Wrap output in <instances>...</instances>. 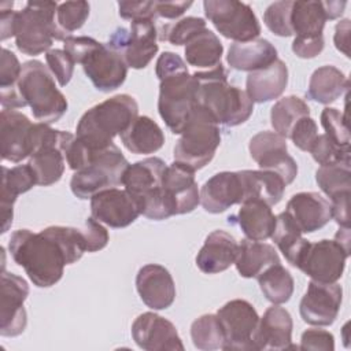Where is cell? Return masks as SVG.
I'll return each instance as SVG.
<instances>
[{"mask_svg": "<svg viewBox=\"0 0 351 351\" xmlns=\"http://www.w3.org/2000/svg\"><path fill=\"white\" fill-rule=\"evenodd\" d=\"M14 262L23 267L38 288H49L60 281L64 266L75 263L85 251L81 229L52 225L34 233L15 230L8 241Z\"/></svg>", "mask_w": 351, "mask_h": 351, "instance_id": "obj_1", "label": "cell"}, {"mask_svg": "<svg viewBox=\"0 0 351 351\" xmlns=\"http://www.w3.org/2000/svg\"><path fill=\"white\" fill-rule=\"evenodd\" d=\"M196 80V103L215 119L218 125L233 128L248 121L254 101L245 90L228 82L223 64L193 73Z\"/></svg>", "mask_w": 351, "mask_h": 351, "instance_id": "obj_2", "label": "cell"}, {"mask_svg": "<svg viewBox=\"0 0 351 351\" xmlns=\"http://www.w3.org/2000/svg\"><path fill=\"white\" fill-rule=\"evenodd\" d=\"M138 117V104L128 93L115 95L89 108L80 118L75 137L86 147L101 149L112 144Z\"/></svg>", "mask_w": 351, "mask_h": 351, "instance_id": "obj_3", "label": "cell"}, {"mask_svg": "<svg viewBox=\"0 0 351 351\" xmlns=\"http://www.w3.org/2000/svg\"><path fill=\"white\" fill-rule=\"evenodd\" d=\"M18 90L38 122L51 125L58 122L67 111V100L58 89L53 74L40 60L33 59L22 64Z\"/></svg>", "mask_w": 351, "mask_h": 351, "instance_id": "obj_4", "label": "cell"}, {"mask_svg": "<svg viewBox=\"0 0 351 351\" xmlns=\"http://www.w3.org/2000/svg\"><path fill=\"white\" fill-rule=\"evenodd\" d=\"M58 3L27 1L15 14L14 37L16 48L25 55L48 52L53 41H64L69 36L56 23Z\"/></svg>", "mask_w": 351, "mask_h": 351, "instance_id": "obj_5", "label": "cell"}, {"mask_svg": "<svg viewBox=\"0 0 351 351\" xmlns=\"http://www.w3.org/2000/svg\"><path fill=\"white\" fill-rule=\"evenodd\" d=\"M219 144V125L208 111L196 106L174 145V162L200 170L213 160Z\"/></svg>", "mask_w": 351, "mask_h": 351, "instance_id": "obj_6", "label": "cell"}, {"mask_svg": "<svg viewBox=\"0 0 351 351\" xmlns=\"http://www.w3.org/2000/svg\"><path fill=\"white\" fill-rule=\"evenodd\" d=\"M128 166L129 162L114 143L101 149L89 148L85 166L74 171L70 180L71 192L84 200L90 199L100 191L117 188L122 185V177Z\"/></svg>", "mask_w": 351, "mask_h": 351, "instance_id": "obj_7", "label": "cell"}, {"mask_svg": "<svg viewBox=\"0 0 351 351\" xmlns=\"http://www.w3.org/2000/svg\"><path fill=\"white\" fill-rule=\"evenodd\" d=\"M166 163L156 156L129 165L122 177L125 189L138 202L141 214L154 221L170 217L162 193Z\"/></svg>", "mask_w": 351, "mask_h": 351, "instance_id": "obj_8", "label": "cell"}, {"mask_svg": "<svg viewBox=\"0 0 351 351\" xmlns=\"http://www.w3.org/2000/svg\"><path fill=\"white\" fill-rule=\"evenodd\" d=\"M348 256L350 228H340L333 240L307 241L293 267H298L314 281L336 282L343 276Z\"/></svg>", "mask_w": 351, "mask_h": 351, "instance_id": "obj_9", "label": "cell"}, {"mask_svg": "<svg viewBox=\"0 0 351 351\" xmlns=\"http://www.w3.org/2000/svg\"><path fill=\"white\" fill-rule=\"evenodd\" d=\"M196 86V80L188 70L160 80L158 111L174 134H181L189 115L197 106Z\"/></svg>", "mask_w": 351, "mask_h": 351, "instance_id": "obj_10", "label": "cell"}, {"mask_svg": "<svg viewBox=\"0 0 351 351\" xmlns=\"http://www.w3.org/2000/svg\"><path fill=\"white\" fill-rule=\"evenodd\" d=\"M74 134L64 130H55L49 125L38 122L37 145L29 158L37 185L49 186L58 182L64 173L66 151Z\"/></svg>", "mask_w": 351, "mask_h": 351, "instance_id": "obj_11", "label": "cell"}, {"mask_svg": "<svg viewBox=\"0 0 351 351\" xmlns=\"http://www.w3.org/2000/svg\"><path fill=\"white\" fill-rule=\"evenodd\" d=\"M204 15L214 27L234 43H247L258 38L261 23L250 4L237 0H206Z\"/></svg>", "mask_w": 351, "mask_h": 351, "instance_id": "obj_12", "label": "cell"}, {"mask_svg": "<svg viewBox=\"0 0 351 351\" xmlns=\"http://www.w3.org/2000/svg\"><path fill=\"white\" fill-rule=\"evenodd\" d=\"M158 29L154 19H137L130 22V27H117L110 38L108 45L118 51L128 67L140 70L145 69L156 55L159 45Z\"/></svg>", "mask_w": 351, "mask_h": 351, "instance_id": "obj_13", "label": "cell"}, {"mask_svg": "<svg viewBox=\"0 0 351 351\" xmlns=\"http://www.w3.org/2000/svg\"><path fill=\"white\" fill-rule=\"evenodd\" d=\"M217 315L225 335L222 350L255 351L254 335L259 322V315L248 300H229L217 311Z\"/></svg>", "mask_w": 351, "mask_h": 351, "instance_id": "obj_14", "label": "cell"}, {"mask_svg": "<svg viewBox=\"0 0 351 351\" xmlns=\"http://www.w3.org/2000/svg\"><path fill=\"white\" fill-rule=\"evenodd\" d=\"M37 141V122L33 123L18 110L3 108L0 114L1 159L19 163L34 151Z\"/></svg>", "mask_w": 351, "mask_h": 351, "instance_id": "obj_15", "label": "cell"}, {"mask_svg": "<svg viewBox=\"0 0 351 351\" xmlns=\"http://www.w3.org/2000/svg\"><path fill=\"white\" fill-rule=\"evenodd\" d=\"M85 75L100 92L118 89L128 77L123 56L107 43H99L81 62Z\"/></svg>", "mask_w": 351, "mask_h": 351, "instance_id": "obj_16", "label": "cell"}, {"mask_svg": "<svg viewBox=\"0 0 351 351\" xmlns=\"http://www.w3.org/2000/svg\"><path fill=\"white\" fill-rule=\"evenodd\" d=\"M162 193L170 217L192 213L200 204L195 171L178 162L166 166L162 178Z\"/></svg>", "mask_w": 351, "mask_h": 351, "instance_id": "obj_17", "label": "cell"}, {"mask_svg": "<svg viewBox=\"0 0 351 351\" xmlns=\"http://www.w3.org/2000/svg\"><path fill=\"white\" fill-rule=\"evenodd\" d=\"M341 300V285L311 280L299 304L300 317L308 325L329 326L337 318Z\"/></svg>", "mask_w": 351, "mask_h": 351, "instance_id": "obj_18", "label": "cell"}, {"mask_svg": "<svg viewBox=\"0 0 351 351\" xmlns=\"http://www.w3.org/2000/svg\"><path fill=\"white\" fill-rule=\"evenodd\" d=\"M200 204L210 214H219L247 200L245 171H221L208 178L199 191Z\"/></svg>", "mask_w": 351, "mask_h": 351, "instance_id": "obj_19", "label": "cell"}, {"mask_svg": "<svg viewBox=\"0 0 351 351\" xmlns=\"http://www.w3.org/2000/svg\"><path fill=\"white\" fill-rule=\"evenodd\" d=\"M29 295V285L25 278L1 271V308H0V335L15 337L23 333L27 325V314L23 306Z\"/></svg>", "mask_w": 351, "mask_h": 351, "instance_id": "obj_20", "label": "cell"}, {"mask_svg": "<svg viewBox=\"0 0 351 351\" xmlns=\"http://www.w3.org/2000/svg\"><path fill=\"white\" fill-rule=\"evenodd\" d=\"M92 217L110 228H126L141 214L138 202L126 191L108 188L90 197Z\"/></svg>", "mask_w": 351, "mask_h": 351, "instance_id": "obj_21", "label": "cell"}, {"mask_svg": "<svg viewBox=\"0 0 351 351\" xmlns=\"http://www.w3.org/2000/svg\"><path fill=\"white\" fill-rule=\"evenodd\" d=\"M134 343L145 351H176L184 350L182 340L169 319L147 311L140 314L132 324Z\"/></svg>", "mask_w": 351, "mask_h": 351, "instance_id": "obj_22", "label": "cell"}, {"mask_svg": "<svg viewBox=\"0 0 351 351\" xmlns=\"http://www.w3.org/2000/svg\"><path fill=\"white\" fill-rule=\"evenodd\" d=\"M136 289L143 303L152 310L169 308L176 299V284L170 271L158 263L140 267L136 276Z\"/></svg>", "mask_w": 351, "mask_h": 351, "instance_id": "obj_23", "label": "cell"}, {"mask_svg": "<svg viewBox=\"0 0 351 351\" xmlns=\"http://www.w3.org/2000/svg\"><path fill=\"white\" fill-rule=\"evenodd\" d=\"M293 322L288 310L280 304L270 306L262 317L254 335L255 351L299 348L292 344Z\"/></svg>", "mask_w": 351, "mask_h": 351, "instance_id": "obj_24", "label": "cell"}, {"mask_svg": "<svg viewBox=\"0 0 351 351\" xmlns=\"http://www.w3.org/2000/svg\"><path fill=\"white\" fill-rule=\"evenodd\" d=\"M285 213L302 233H313L332 219L330 202L317 192L295 193L288 200Z\"/></svg>", "mask_w": 351, "mask_h": 351, "instance_id": "obj_25", "label": "cell"}, {"mask_svg": "<svg viewBox=\"0 0 351 351\" xmlns=\"http://www.w3.org/2000/svg\"><path fill=\"white\" fill-rule=\"evenodd\" d=\"M240 243L226 230H213L196 255V266L204 274H217L229 269L239 254Z\"/></svg>", "mask_w": 351, "mask_h": 351, "instance_id": "obj_26", "label": "cell"}, {"mask_svg": "<svg viewBox=\"0 0 351 351\" xmlns=\"http://www.w3.org/2000/svg\"><path fill=\"white\" fill-rule=\"evenodd\" d=\"M271 206L261 199H252L241 203L236 215L228 218L229 223H236L243 230L245 239L265 241L271 237L276 226V215Z\"/></svg>", "mask_w": 351, "mask_h": 351, "instance_id": "obj_27", "label": "cell"}, {"mask_svg": "<svg viewBox=\"0 0 351 351\" xmlns=\"http://www.w3.org/2000/svg\"><path fill=\"white\" fill-rule=\"evenodd\" d=\"M1 233H5L14 218V203L21 193L30 191L37 185V180L30 165H16L14 167H1Z\"/></svg>", "mask_w": 351, "mask_h": 351, "instance_id": "obj_28", "label": "cell"}, {"mask_svg": "<svg viewBox=\"0 0 351 351\" xmlns=\"http://www.w3.org/2000/svg\"><path fill=\"white\" fill-rule=\"evenodd\" d=\"M288 85V67L277 59L270 66L248 73L245 92L254 103H266L278 99Z\"/></svg>", "mask_w": 351, "mask_h": 351, "instance_id": "obj_29", "label": "cell"}, {"mask_svg": "<svg viewBox=\"0 0 351 351\" xmlns=\"http://www.w3.org/2000/svg\"><path fill=\"white\" fill-rule=\"evenodd\" d=\"M278 59L276 47L266 38H255L247 43H233L229 47L226 62L239 71H255L265 69Z\"/></svg>", "mask_w": 351, "mask_h": 351, "instance_id": "obj_30", "label": "cell"}, {"mask_svg": "<svg viewBox=\"0 0 351 351\" xmlns=\"http://www.w3.org/2000/svg\"><path fill=\"white\" fill-rule=\"evenodd\" d=\"M119 137L125 148L136 155L154 154L165 144L163 130L147 115L137 117Z\"/></svg>", "mask_w": 351, "mask_h": 351, "instance_id": "obj_31", "label": "cell"}, {"mask_svg": "<svg viewBox=\"0 0 351 351\" xmlns=\"http://www.w3.org/2000/svg\"><path fill=\"white\" fill-rule=\"evenodd\" d=\"M348 88L350 81L343 71L332 64H325L311 74L306 96L313 101L330 104L347 92Z\"/></svg>", "mask_w": 351, "mask_h": 351, "instance_id": "obj_32", "label": "cell"}, {"mask_svg": "<svg viewBox=\"0 0 351 351\" xmlns=\"http://www.w3.org/2000/svg\"><path fill=\"white\" fill-rule=\"evenodd\" d=\"M278 262L280 256L271 244L243 239L234 265L241 277L256 278L266 267Z\"/></svg>", "mask_w": 351, "mask_h": 351, "instance_id": "obj_33", "label": "cell"}, {"mask_svg": "<svg viewBox=\"0 0 351 351\" xmlns=\"http://www.w3.org/2000/svg\"><path fill=\"white\" fill-rule=\"evenodd\" d=\"M328 14L324 1H293L291 10V26L295 38L324 37L322 32Z\"/></svg>", "mask_w": 351, "mask_h": 351, "instance_id": "obj_34", "label": "cell"}, {"mask_svg": "<svg viewBox=\"0 0 351 351\" xmlns=\"http://www.w3.org/2000/svg\"><path fill=\"white\" fill-rule=\"evenodd\" d=\"M184 53L189 66L210 70L222 63L223 45L217 34L206 27L185 44Z\"/></svg>", "mask_w": 351, "mask_h": 351, "instance_id": "obj_35", "label": "cell"}, {"mask_svg": "<svg viewBox=\"0 0 351 351\" xmlns=\"http://www.w3.org/2000/svg\"><path fill=\"white\" fill-rule=\"evenodd\" d=\"M21 71L22 64L15 53L7 48H3L0 60V103L3 108L15 110L26 107L18 90Z\"/></svg>", "mask_w": 351, "mask_h": 351, "instance_id": "obj_36", "label": "cell"}, {"mask_svg": "<svg viewBox=\"0 0 351 351\" xmlns=\"http://www.w3.org/2000/svg\"><path fill=\"white\" fill-rule=\"evenodd\" d=\"M256 280L263 296L273 304L287 303L293 293V278L281 262L266 267Z\"/></svg>", "mask_w": 351, "mask_h": 351, "instance_id": "obj_37", "label": "cell"}, {"mask_svg": "<svg viewBox=\"0 0 351 351\" xmlns=\"http://www.w3.org/2000/svg\"><path fill=\"white\" fill-rule=\"evenodd\" d=\"M310 115L307 103L295 96L289 95L277 100L270 110V123L276 133L282 136L285 140L289 138L291 130L299 119Z\"/></svg>", "mask_w": 351, "mask_h": 351, "instance_id": "obj_38", "label": "cell"}, {"mask_svg": "<svg viewBox=\"0 0 351 351\" xmlns=\"http://www.w3.org/2000/svg\"><path fill=\"white\" fill-rule=\"evenodd\" d=\"M271 239L292 266L295 265L299 254L308 241L307 239L302 237L300 229L295 225V222L285 211L280 213L276 217V226Z\"/></svg>", "mask_w": 351, "mask_h": 351, "instance_id": "obj_39", "label": "cell"}, {"mask_svg": "<svg viewBox=\"0 0 351 351\" xmlns=\"http://www.w3.org/2000/svg\"><path fill=\"white\" fill-rule=\"evenodd\" d=\"M315 181L319 189L329 197L351 192V165L350 162H336L319 166L315 171Z\"/></svg>", "mask_w": 351, "mask_h": 351, "instance_id": "obj_40", "label": "cell"}, {"mask_svg": "<svg viewBox=\"0 0 351 351\" xmlns=\"http://www.w3.org/2000/svg\"><path fill=\"white\" fill-rule=\"evenodd\" d=\"M192 343L197 350H222L225 335L217 314H203L191 325Z\"/></svg>", "mask_w": 351, "mask_h": 351, "instance_id": "obj_41", "label": "cell"}, {"mask_svg": "<svg viewBox=\"0 0 351 351\" xmlns=\"http://www.w3.org/2000/svg\"><path fill=\"white\" fill-rule=\"evenodd\" d=\"M206 21L199 16H185L176 22L165 23L158 32L160 41H167L171 45H185L193 36L206 29Z\"/></svg>", "mask_w": 351, "mask_h": 351, "instance_id": "obj_42", "label": "cell"}, {"mask_svg": "<svg viewBox=\"0 0 351 351\" xmlns=\"http://www.w3.org/2000/svg\"><path fill=\"white\" fill-rule=\"evenodd\" d=\"M88 1H64L58 5L56 23L67 34L81 29L89 16Z\"/></svg>", "mask_w": 351, "mask_h": 351, "instance_id": "obj_43", "label": "cell"}, {"mask_svg": "<svg viewBox=\"0 0 351 351\" xmlns=\"http://www.w3.org/2000/svg\"><path fill=\"white\" fill-rule=\"evenodd\" d=\"M291 0L274 1L271 3L263 12V22L266 27L278 37H289L293 36L291 26Z\"/></svg>", "mask_w": 351, "mask_h": 351, "instance_id": "obj_44", "label": "cell"}, {"mask_svg": "<svg viewBox=\"0 0 351 351\" xmlns=\"http://www.w3.org/2000/svg\"><path fill=\"white\" fill-rule=\"evenodd\" d=\"M321 125L325 134L344 149H350V132L346 121V115L337 108L325 107L321 112Z\"/></svg>", "mask_w": 351, "mask_h": 351, "instance_id": "obj_45", "label": "cell"}, {"mask_svg": "<svg viewBox=\"0 0 351 351\" xmlns=\"http://www.w3.org/2000/svg\"><path fill=\"white\" fill-rule=\"evenodd\" d=\"M308 152L311 154L313 159L321 166L336 163V162H350L351 159L350 149L341 148L333 140H330L325 133L317 136Z\"/></svg>", "mask_w": 351, "mask_h": 351, "instance_id": "obj_46", "label": "cell"}, {"mask_svg": "<svg viewBox=\"0 0 351 351\" xmlns=\"http://www.w3.org/2000/svg\"><path fill=\"white\" fill-rule=\"evenodd\" d=\"M47 67L53 74L60 86H66L74 73V60L64 49H49L45 53Z\"/></svg>", "mask_w": 351, "mask_h": 351, "instance_id": "obj_47", "label": "cell"}, {"mask_svg": "<svg viewBox=\"0 0 351 351\" xmlns=\"http://www.w3.org/2000/svg\"><path fill=\"white\" fill-rule=\"evenodd\" d=\"M81 233L84 237L86 252H96L103 250L110 240L107 229L101 225V222L96 221L93 217L86 218L84 226L81 228Z\"/></svg>", "mask_w": 351, "mask_h": 351, "instance_id": "obj_48", "label": "cell"}, {"mask_svg": "<svg viewBox=\"0 0 351 351\" xmlns=\"http://www.w3.org/2000/svg\"><path fill=\"white\" fill-rule=\"evenodd\" d=\"M317 136H318V126L315 121L308 115V117H303L296 122V125L291 130L289 138L292 140L295 147L308 152Z\"/></svg>", "mask_w": 351, "mask_h": 351, "instance_id": "obj_49", "label": "cell"}, {"mask_svg": "<svg viewBox=\"0 0 351 351\" xmlns=\"http://www.w3.org/2000/svg\"><path fill=\"white\" fill-rule=\"evenodd\" d=\"M300 350H322L333 351L335 350V337L330 332L318 328H310L302 333L300 337Z\"/></svg>", "mask_w": 351, "mask_h": 351, "instance_id": "obj_50", "label": "cell"}, {"mask_svg": "<svg viewBox=\"0 0 351 351\" xmlns=\"http://www.w3.org/2000/svg\"><path fill=\"white\" fill-rule=\"evenodd\" d=\"M119 15L123 19L137 21V19H154L155 15V1H119L118 3Z\"/></svg>", "mask_w": 351, "mask_h": 351, "instance_id": "obj_51", "label": "cell"}, {"mask_svg": "<svg viewBox=\"0 0 351 351\" xmlns=\"http://www.w3.org/2000/svg\"><path fill=\"white\" fill-rule=\"evenodd\" d=\"M63 49L70 55V58L74 60V63L82 62V59L99 44L97 40L88 37V36H69L63 41Z\"/></svg>", "mask_w": 351, "mask_h": 351, "instance_id": "obj_52", "label": "cell"}, {"mask_svg": "<svg viewBox=\"0 0 351 351\" xmlns=\"http://www.w3.org/2000/svg\"><path fill=\"white\" fill-rule=\"evenodd\" d=\"M186 70L188 67L185 60L180 55L170 51H165L163 53H160L155 66V74L159 78V81L169 75L177 74L180 71H186Z\"/></svg>", "mask_w": 351, "mask_h": 351, "instance_id": "obj_53", "label": "cell"}, {"mask_svg": "<svg viewBox=\"0 0 351 351\" xmlns=\"http://www.w3.org/2000/svg\"><path fill=\"white\" fill-rule=\"evenodd\" d=\"M325 47L324 37L317 38H293L292 52L302 59H313L318 56Z\"/></svg>", "mask_w": 351, "mask_h": 351, "instance_id": "obj_54", "label": "cell"}, {"mask_svg": "<svg viewBox=\"0 0 351 351\" xmlns=\"http://www.w3.org/2000/svg\"><path fill=\"white\" fill-rule=\"evenodd\" d=\"M350 192L340 193L330 199L332 218L340 228H350Z\"/></svg>", "mask_w": 351, "mask_h": 351, "instance_id": "obj_55", "label": "cell"}, {"mask_svg": "<svg viewBox=\"0 0 351 351\" xmlns=\"http://www.w3.org/2000/svg\"><path fill=\"white\" fill-rule=\"evenodd\" d=\"M192 4V1H155V15L163 19H177Z\"/></svg>", "mask_w": 351, "mask_h": 351, "instance_id": "obj_56", "label": "cell"}, {"mask_svg": "<svg viewBox=\"0 0 351 351\" xmlns=\"http://www.w3.org/2000/svg\"><path fill=\"white\" fill-rule=\"evenodd\" d=\"M333 43L337 51L343 52L347 58H350V19H343L336 25Z\"/></svg>", "mask_w": 351, "mask_h": 351, "instance_id": "obj_57", "label": "cell"}, {"mask_svg": "<svg viewBox=\"0 0 351 351\" xmlns=\"http://www.w3.org/2000/svg\"><path fill=\"white\" fill-rule=\"evenodd\" d=\"M14 4V3H12ZM12 4L5 8V4H0V26H1V41L14 37V26H15V14L12 11Z\"/></svg>", "mask_w": 351, "mask_h": 351, "instance_id": "obj_58", "label": "cell"}, {"mask_svg": "<svg viewBox=\"0 0 351 351\" xmlns=\"http://www.w3.org/2000/svg\"><path fill=\"white\" fill-rule=\"evenodd\" d=\"M347 3L346 1H324V7L326 10L328 14V19H336L339 16L343 15L344 8H346Z\"/></svg>", "mask_w": 351, "mask_h": 351, "instance_id": "obj_59", "label": "cell"}]
</instances>
